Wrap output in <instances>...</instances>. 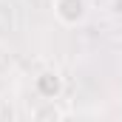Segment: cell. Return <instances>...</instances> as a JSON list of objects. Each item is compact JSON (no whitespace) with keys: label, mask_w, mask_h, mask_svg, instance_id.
I'll return each mask as SVG.
<instances>
[{"label":"cell","mask_w":122,"mask_h":122,"mask_svg":"<svg viewBox=\"0 0 122 122\" xmlns=\"http://www.w3.org/2000/svg\"><path fill=\"white\" fill-rule=\"evenodd\" d=\"M51 9H54L57 23L65 29H74L85 23L88 17V0H51Z\"/></svg>","instance_id":"6da1fadb"},{"label":"cell","mask_w":122,"mask_h":122,"mask_svg":"<svg viewBox=\"0 0 122 122\" xmlns=\"http://www.w3.org/2000/svg\"><path fill=\"white\" fill-rule=\"evenodd\" d=\"M54 102H57V99H43V105H40L31 117H34V119H62L65 114H62Z\"/></svg>","instance_id":"3957f363"},{"label":"cell","mask_w":122,"mask_h":122,"mask_svg":"<svg viewBox=\"0 0 122 122\" xmlns=\"http://www.w3.org/2000/svg\"><path fill=\"white\" fill-rule=\"evenodd\" d=\"M34 91L40 99H57L62 94V80L57 71H40L34 77Z\"/></svg>","instance_id":"7a4b0ae2"}]
</instances>
